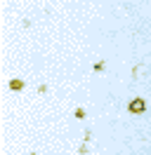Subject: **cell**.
Returning <instances> with one entry per match:
<instances>
[{
	"label": "cell",
	"mask_w": 151,
	"mask_h": 155,
	"mask_svg": "<svg viewBox=\"0 0 151 155\" xmlns=\"http://www.w3.org/2000/svg\"><path fill=\"white\" fill-rule=\"evenodd\" d=\"M130 113H144V101H142V99L130 101Z\"/></svg>",
	"instance_id": "obj_1"
},
{
	"label": "cell",
	"mask_w": 151,
	"mask_h": 155,
	"mask_svg": "<svg viewBox=\"0 0 151 155\" xmlns=\"http://www.w3.org/2000/svg\"><path fill=\"white\" fill-rule=\"evenodd\" d=\"M9 89H14V92H17V89H24V82H21V80H12V82H9Z\"/></svg>",
	"instance_id": "obj_2"
}]
</instances>
